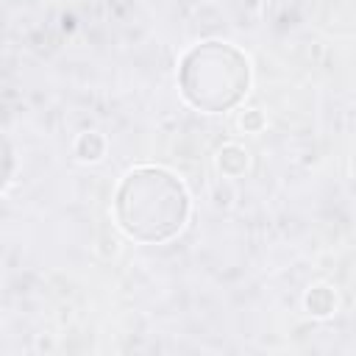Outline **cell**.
Here are the masks:
<instances>
[{
    "label": "cell",
    "mask_w": 356,
    "mask_h": 356,
    "mask_svg": "<svg viewBox=\"0 0 356 356\" xmlns=\"http://www.w3.org/2000/svg\"><path fill=\"white\" fill-rule=\"evenodd\" d=\"M117 209L128 234L139 239H164L184 225L186 195L170 172L139 170L122 184Z\"/></svg>",
    "instance_id": "6da1fadb"
},
{
    "label": "cell",
    "mask_w": 356,
    "mask_h": 356,
    "mask_svg": "<svg viewBox=\"0 0 356 356\" xmlns=\"http://www.w3.org/2000/svg\"><path fill=\"white\" fill-rule=\"evenodd\" d=\"M211 67H214L211 50L209 47L195 50L184 64V92L197 106L220 108V106L234 103L242 95V89L248 83V64L236 50L220 44L217 70H211Z\"/></svg>",
    "instance_id": "7a4b0ae2"
}]
</instances>
